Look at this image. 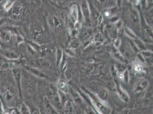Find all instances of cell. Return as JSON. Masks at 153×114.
I'll return each instance as SVG.
<instances>
[{
    "label": "cell",
    "mask_w": 153,
    "mask_h": 114,
    "mask_svg": "<svg viewBox=\"0 0 153 114\" xmlns=\"http://www.w3.org/2000/svg\"><path fill=\"white\" fill-rule=\"evenodd\" d=\"M87 96L91 102L93 109L98 112V114H111V109L105 101L101 100L97 95L90 92L88 90H85Z\"/></svg>",
    "instance_id": "6da1fadb"
},
{
    "label": "cell",
    "mask_w": 153,
    "mask_h": 114,
    "mask_svg": "<svg viewBox=\"0 0 153 114\" xmlns=\"http://www.w3.org/2000/svg\"><path fill=\"white\" fill-rule=\"evenodd\" d=\"M36 89V84L32 79L27 76L22 78V91H24L26 95L32 96L34 95Z\"/></svg>",
    "instance_id": "7a4b0ae2"
},
{
    "label": "cell",
    "mask_w": 153,
    "mask_h": 114,
    "mask_svg": "<svg viewBox=\"0 0 153 114\" xmlns=\"http://www.w3.org/2000/svg\"><path fill=\"white\" fill-rule=\"evenodd\" d=\"M12 74L13 79L18 91L19 95L20 98H22V71L17 67H15L12 69Z\"/></svg>",
    "instance_id": "3957f363"
},
{
    "label": "cell",
    "mask_w": 153,
    "mask_h": 114,
    "mask_svg": "<svg viewBox=\"0 0 153 114\" xmlns=\"http://www.w3.org/2000/svg\"><path fill=\"white\" fill-rule=\"evenodd\" d=\"M44 30L42 25L38 23L34 24L32 26L31 29L30 35L34 40V41L37 43L39 42L40 41L43 42V39H44Z\"/></svg>",
    "instance_id": "277c9868"
},
{
    "label": "cell",
    "mask_w": 153,
    "mask_h": 114,
    "mask_svg": "<svg viewBox=\"0 0 153 114\" xmlns=\"http://www.w3.org/2000/svg\"><path fill=\"white\" fill-rule=\"evenodd\" d=\"M8 12L11 19L14 20H19L21 19L24 14V7L21 5L15 2Z\"/></svg>",
    "instance_id": "5b68a950"
},
{
    "label": "cell",
    "mask_w": 153,
    "mask_h": 114,
    "mask_svg": "<svg viewBox=\"0 0 153 114\" xmlns=\"http://www.w3.org/2000/svg\"><path fill=\"white\" fill-rule=\"evenodd\" d=\"M4 99L7 105L10 107L15 106L16 101V96L13 88L8 87L4 91Z\"/></svg>",
    "instance_id": "8992f818"
},
{
    "label": "cell",
    "mask_w": 153,
    "mask_h": 114,
    "mask_svg": "<svg viewBox=\"0 0 153 114\" xmlns=\"http://www.w3.org/2000/svg\"><path fill=\"white\" fill-rule=\"evenodd\" d=\"M29 66L37 69H48L51 67V64L44 58H38L31 61Z\"/></svg>",
    "instance_id": "52a82bcc"
},
{
    "label": "cell",
    "mask_w": 153,
    "mask_h": 114,
    "mask_svg": "<svg viewBox=\"0 0 153 114\" xmlns=\"http://www.w3.org/2000/svg\"><path fill=\"white\" fill-rule=\"evenodd\" d=\"M81 10L84 19L86 24L91 23V10L90 9L89 4L86 0H83L81 4Z\"/></svg>",
    "instance_id": "ba28073f"
},
{
    "label": "cell",
    "mask_w": 153,
    "mask_h": 114,
    "mask_svg": "<svg viewBox=\"0 0 153 114\" xmlns=\"http://www.w3.org/2000/svg\"><path fill=\"white\" fill-rule=\"evenodd\" d=\"M149 85V82L146 79H142L135 85L133 91L135 93L140 94L146 90Z\"/></svg>",
    "instance_id": "9c48e42d"
},
{
    "label": "cell",
    "mask_w": 153,
    "mask_h": 114,
    "mask_svg": "<svg viewBox=\"0 0 153 114\" xmlns=\"http://www.w3.org/2000/svg\"><path fill=\"white\" fill-rule=\"evenodd\" d=\"M130 22L134 30H137L138 33H140V21L139 19V16L135 11H134L131 13Z\"/></svg>",
    "instance_id": "30bf717a"
},
{
    "label": "cell",
    "mask_w": 153,
    "mask_h": 114,
    "mask_svg": "<svg viewBox=\"0 0 153 114\" xmlns=\"http://www.w3.org/2000/svg\"><path fill=\"white\" fill-rule=\"evenodd\" d=\"M24 68L26 71H27V72H29V73H30L31 74L34 76H37V77H38L41 79H49V77L47 76L45 74H44L43 72L41 71V70H39V69L33 67L32 66H25Z\"/></svg>",
    "instance_id": "8fae6325"
},
{
    "label": "cell",
    "mask_w": 153,
    "mask_h": 114,
    "mask_svg": "<svg viewBox=\"0 0 153 114\" xmlns=\"http://www.w3.org/2000/svg\"><path fill=\"white\" fill-rule=\"evenodd\" d=\"M43 104L45 109V113L46 114H59L55 108L53 106L51 102L47 96H45L43 98Z\"/></svg>",
    "instance_id": "7c38bea8"
},
{
    "label": "cell",
    "mask_w": 153,
    "mask_h": 114,
    "mask_svg": "<svg viewBox=\"0 0 153 114\" xmlns=\"http://www.w3.org/2000/svg\"><path fill=\"white\" fill-rule=\"evenodd\" d=\"M79 19V13L78 7L76 5H73L71 7L69 13V21L73 25L76 24Z\"/></svg>",
    "instance_id": "4fadbf2b"
},
{
    "label": "cell",
    "mask_w": 153,
    "mask_h": 114,
    "mask_svg": "<svg viewBox=\"0 0 153 114\" xmlns=\"http://www.w3.org/2000/svg\"><path fill=\"white\" fill-rule=\"evenodd\" d=\"M56 87L59 91L62 92L65 94L68 93L69 91V86L68 83L65 79H59L57 83Z\"/></svg>",
    "instance_id": "5bb4252c"
},
{
    "label": "cell",
    "mask_w": 153,
    "mask_h": 114,
    "mask_svg": "<svg viewBox=\"0 0 153 114\" xmlns=\"http://www.w3.org/2000/svg\"><path fill=\"white\" fill-rule=\"evenodd\" d=\"M49 25L54 29L60 28L62 26V21L56 16L49 17L48 19Z\"/></svg>",
    "instance_id": "9a60e30c"
},
{
    "label": "cell",
    "mask_w": 153,
    "mask_h": 114,
    "mask_svg": "<svg viewBox=\"0 0 153 114\" xmlns=\"http://www.w3.org/2000/svg\"><path fill=\"white\" fill-rule=\"evenodd\" d=\"M3 57L10 61H16L19 58V56L15 51L10 50H5L2 51Z\"/></svg>",
    "instance_id": "2e32d148"
},
{
    "label": "cell",
    "mask_w": 153,
    "mask_h": 114,
    "mask_svg": "<svg viewBox=\"0 0 153 114\" xmlns=\"http://www.w3.org/2000/svg\"><path fill=\"white\" fill-rule=\"evenodd\" d=\"M117 93L118 96L122 101L125 103H128L129 101V96L128 95V93L123 89L121 86L117 85Z\"/></svg>",
    "instance_id": "e0dca14e"
},
{
    "label": "cell",
    "mask_w": 153,
    "mask_h": 114,
    "mask_svg": "<svg viewBox=\"0 0 153 114\" xmlns=\"http://www.w3.org/2000/svg\"><path fill=\"white\" fill-rule=\"evenodd\" d=\"M17 109L19 114H31L30 107L24 102L20 103Z\"/></svg>",
    "instance_id": "ac0fdd59"
},
{
    "label": "cell",
    "mask_w": 153,
    "mask_h": 114,
    "mask_svg": "<svg viewBox=\"0 0 153 114\" xmlns=\"http://www.w3.org/2000/svg\"><path fill=\"white\" fill-rule=\"evenodd\" d=\"M73 107L72 103L70 101H68L64 104L63 108V114H73Z\"/></svg>",
    "instance_id": "d6986e66"
},
{
    "label": "cell",
    "mask_w": 153,
    "mask_h": 114,
    "mask_svg": "<svg viewBox=\"0 0 153 114\" xmlns=\"http://www.w3.org/2000/svg\"><path fill=\"white\" fill-rule=\"evenodd\" d=\"M12 38L11 33L9 31H1L0 32V39L3 42H9Z\"/></svg>",
    "instance_id": "ffe728a7"
},
{
    "label": "cell",
    "mask_w": 153,
    "mask_h": 114,
    "mask_svg": "<svg viewBox=\"0 0 153 114\" xmlns=\"http://www.w3.org/2000/svg\"><path fill=\"white\" fill-rule=\"evenodd\" d=\"M133 69H134V71L138 74L143 73L145 71L144 67H143V64H141L140 62H134V65H133Z\"/></svg>",
    "instance_id": "44dd1931"
},
{
    "label": "cell",
    "mask_w": 153,
    "mask_h": 114,
    "mask_svg": "<svg viewBox=\"0 0 153 114\" xmlns=\"http://www.w3.org/2000/svg\"><path fill=\"white\" fill-rule=\"evenodd\" d=\"M15 64L13 62H3L0 64V70H7L8 69H12L14 67H15Z\"/></svg>",
    "instance_id": "7402d4cb"
},
{
    "label": "cell",
    "mask_w": 153,
    "mask_h": 114,
    "mask_svg": "<svg viewBox=\"0 0 153 114\" xmlns=\"http://www.w3.org/2000/svg\"><path fill=\"white\" fill-rule=\"evenodd\" d=\"M125 33L126 35L128 36V37H129V38L132 39H134H134L138 38V37L137 36L135 32H133V30H132L131 29H130L127 26L125 27Z\"/></svg>",
    "instance_id": "603a6c76"
},
{
    "label": "cell",
    "mask_w": 153,
    "mask_h": 114,
    "mask_svg": "<svg viewBox=\"0 0 153 114\" xmlns=\"http://www.w3.org/2000/svg\"><path fill=\"white\" fill-rule=\"evenodd\" d=\"M108 91L106 90H105V89H103V90H101L98 93L97 96H98V97L100 98L101 100L105 101L107 99V98H108Z\"/></svg>",
    "instance_id": "cb8c5ba5"
},
{
    "label": "cell",
    "mask_w": 153,
    "mask_h": 114,
    "mask_svg": "<svg viewBox=\"0 0 153 114\" xmlns=\"http://www.w3.org/2000/svg\"><path fill=\"white\" fill-rule=\"evenodd\" d=\"M113 56L116 59H117L118 61H119L120 62H123V61H124V58L122 56L121 54L120 53V51L117 50L116 49L115 50H113Z\"/></svg>",
    "instance_id": "d4e9b609"
},
{
    "label": "cell",
    "mask_w": 153,
    "mask_h": 114,
    "mask_svg": "<svg viewBox=\"0 0 153 114\" xmlns=\"http://www.w3.org/2000/svg\"><path fill=\"white\" fill-rule=\"evenodd\" d=\"M56 57L57 64V65H59L61 63L62 57H63V52L61 49H57L56 50Z\"/></svg>",
    "instance_id": "484cf974"
},
{
    "label": "cell",
    "mask_w": 153,
    "mask_h": 114,
    "mask_svg": "<svg viewBox=\"0 0 153 114\" xmlns=\"http://www.w3.org/2000/svg\"><path fill=\"white\" fill-rule=\"evenodd\" d=\"M118 114H138V113L134 110L131 109H126L122 111Z\"/></svg>",
    "instance_id": "4316f807"
},
{
    "label": "cell",
    "mask_w": 153,
    "mask_h": 114,
    "mask_svg": "<svg viewBox=\"0 0 153 114\" xmlns=\"http://www.w3.org/2000/svg\"><path fill=\"white\" fill-rule=\"evenodd\" d=\"M123 81H124L125 82L128 83L129 81V74L128 70L124 71L123 74Z\"/></svg>",
    "instance_id": "83f0119b"
},
{
    "label": "cell",
    "mask_w": 153,
    "mask_h": 114,
    "mask_svg": "<svg viewBox=\"0 0 153 114\" xmlns=\"http://www.w3.org/2000/svg\"><path fill=\"white\" fill-rule=\"evenodd\" d=\"M85 114H97L96 113V111L90 107H88L85 110Z\"/></svg>",
    "instance_id": "f1b7e54d"
},
{
    "label": "cell",
    "mask_w": 153,
    "mask_h": 114,
    "mask_svg": "<svg viewBox=\"0 0 153 114\" xmlns=\"http://www.w3.org/2000/svg\"><path fill=\"white\" fill-rule=\"evenodd\" d=\"M30 113L31 114H41L40 111L37 108H30Z\"/></svg>",
    "instance_id": "f546056e"
},
{
    "label": "cell",
    "mask_w": 153,
    "mask_h": 114,
    "mask_svg": "<svg viewBox=\"0 0 153 114\" xmlns=\"http://www.w3.org/2000/svg\"><path fill=\"white\" fill-rule=\"evenodd\" d=\"M65 76H66V79H68V81H69L72 76L71 71H70L69 70H66V73H65Z\"/></svg>",
    "instance_id": "4dcf8cb0"
},
{
    "label": "cell",
    "mask_w": 153,
    "mask_h": 114,
    "mask_svg": "<svg viewBox=\"0 0 153 114\" xmlns=\"http://www.w3.org/2000/svg\"><path fill=\"white\" fill-rule=\"evenodd\" d=\"M114 43L115 47H116L115 49H118L121 46V40L119 39H115Z\"/></svg>",
    "instance_id": "1f68e13d"
},
{
    "label": "cell",
    "mask_w": 153,
    "mask_h": 114,
    "mask_svg": "<svg viewBox=\"0 0 153 114\" xmlns=\"http://www.w3.org/2000/svg\"><path fill=\"white\" fill-rule=\"evenodd\" d=\"M66 53L68 54L69 56H73L74 55V52L73 51V50L71 49H68L66 50Z\"/></svg>",
    "instance_id": "d6a6232c"
},
{
    "label": "cell",
    "mask_w": 153,
    "mask_h": 114,
    "mask_svg": "<svg viewBox=\"0 0 153 114\" xmlns=\"http://www.w3.org/2000/svg\"><path fill=\"white\" fill-rule=\"evenodd\" d=\"M7 114H18V113H17V112L16 111V110H11V111H8V112L7 113Z\"/></svg>",
    "instance_id": "836d02e7"
},
{
    "label": "cell",
    "mask_w": 153,
    "mask_h": 114,
    "mask_svg": "<svg viewBox=\"0 0 153 114\" xmlns=\"http://www.w3.org/2000/svg\"><path fill=\"white\" fill-rule=\"evenodd\" d=\"M140 1V0H133V2L135 5H138L139 4Z\"/></svg>",
    "instance_id": "e575fe53"
},
{
    "label": "cell",
    "mask_w": 153,
    "mask_h": 114,
    "mask_svg": "<svg viewBox=\"0 0 153 114\" xmlns=\"http://www.w3.org/2000/svg\"><path fill=\"white\" fill-rule=\"evenodd\" d=\"M56 1H57V2H62V1H64L65 0H55Z\"/></svg>",
    "instance_id": "d590c367"
},
{
    "label": "cell",
    "mask_w": 153,
    "mask_h": 114,
    "mask_svg": "<svg viewBox=\"0 0 153 114\" xmlns=\"http://www.w3.org/2000/svg\"><path fill=\"white\" fill-rule=\"evenodd\" d=\"M99 1H101V2H102V1H104V0H99Z\"/></svg>",
    "instance_id": "8d00e7d4"
}]
</instances>
